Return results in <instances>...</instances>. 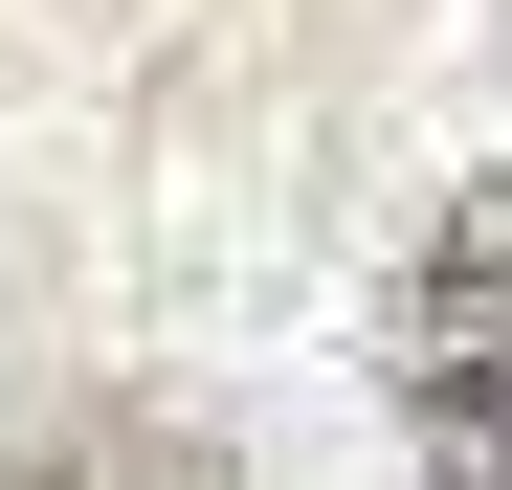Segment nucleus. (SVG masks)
Returning <instances> with one entry per match:
<instances>
[{
  "instance_id": "1",
  "label": "nucleus",
  "mask_w": 512,
  "mask_h": 490,
  "mask_svg": "<svg viewBox=\"0 0 512 490\" xmlns=\"http://www.w3.org/2000/svg\"><path fill=\"white\" fill-rule=\"evenodd\" d=\"M401 424L423 490H512V223H446L401 268Z\"/></svg>"
},
{
  "instance_id": "2",
  "label": "nucleus",
  "mask_w": 512,
  "mask_h": 490,
  "mask_svg": "<svg viewBox=\"0 0 512 490\" xmlns=\"http://www.w3.org/2000/svg\"><path fill=\"white\" fill-rule=\"evenodd\" d=\"M23 490H201V446H112V468H23Z\"/></svg>"
}]
</instances>
